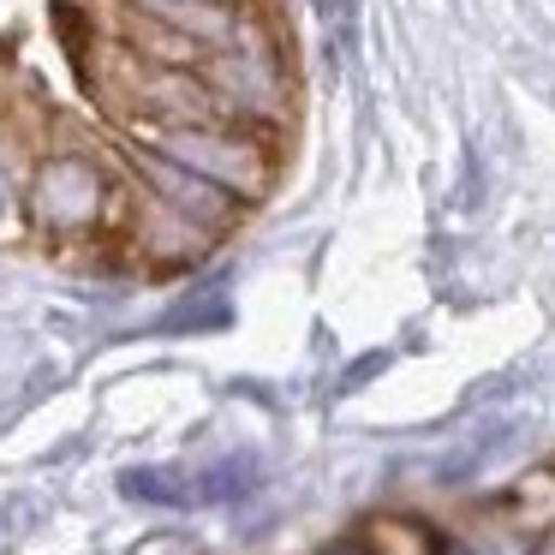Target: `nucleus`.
I'll return each instance as SVG.
<instances>
[{
  "label": "nucleus",
  "instance_id": "nucleus-1",
  "mask_svg": "<svg viewBox=\"0 0 555 555\" xmlns=\"http://www.w3.org/2000/svg\"><path fill=\"white\" fill-rule=\"evenodd\" d=\"M96 173L85 168V162H54L49 173H42V216L61 221V228H73V221L96 216Z\"/></svg>",
  "mask_w": 555,
  "mask_h": 555
},
{
  "label": "nucleus",
  "instance_id": "nucleus-3",
  "mask_svg": "<svg viewBox=\"0 0 555 555\" xmlns=\"http://www.w3.org/2000/svg\"><path fill=\"white\" fill-rule=\"evenodd\" d=\"M0 216H7V185H0Z\"/></svg>",
  "mask_w": 555,
  "mask_h": 555
},
{
  "label": "nucleus",
  "instance_id": "nucleus-2",
  "mask_svg": "<svg viewBox=\"0 0 555 555\" xmlns=\"http://www.w3.org/2000/svg\"><path fill=\"white\" fill-rule=\"evenodd\" d=\"M383 364H388V352H371L364 364H352V371H347V388H359L364 376H371V371H383Z\"/></svg>",
  "mask_w": 555,
  "mask_h": 555
}]
</instances>
